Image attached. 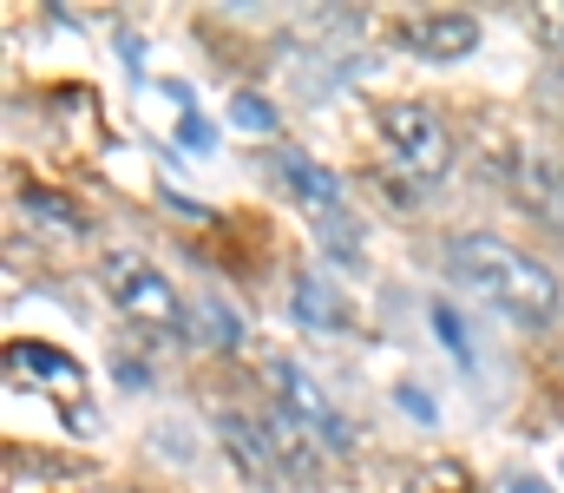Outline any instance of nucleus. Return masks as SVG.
Returning <instances> with one entry per match:
<instances>
[{"mask_svg":"<svg viewBox=\"0 0 564 493\" xmlns=\"http://www.w3.org/2000/svg\"><path fill=\"white\" fill-rule=\"evenodd\" d=\"M177 139H184L191 152H210V146H217V132H210V126H204L197 112H184V119H177Z\"/></svg>","mask_w":564,"mask_h":493,"instance_id":"13","label":"nucleus"},{"mask_svg":"<svg viewBox=\"0 0 564 493\" xmlns=\"http://www.w3.org/2000/svg\"><path fill=\"white\" fill-rule=\"evenodd\" d=\"M446 270H453V283H459L466 297H479V303L499 310L506 323L545 329L558 317V277H552L532 250H519V244H506V237H492V231L453 237V244H446Z\"/></svg>","mask_w":564,"mask_h":493,"instance_id":"1","label":"nucleus"},{"mask_svg":"<svg viewBox=\"0 0 564 493\" xmlns=\"http://www.w3.org/2000/svg\"><path fill=\"white\" fill-rule=\"evenodd\" d=\"M512 191H519V204H525L539 224H558L564 231V159L525 152V159L512 164Z\"/></svg>","mask_w":564,"mask_h":493,"instance_id":"8","label":"nucleus"},{"mask_svg":"<svg viewBox=\"0 0 564 493\" xmlns=\"http://www.w3.org/2000/svg\"><path fill=\"white\" fill-rule=\"evenodd\" d=\"M230 119H237L243 132H276V112H270V99H257V93H237V99H230Z\"/></svg>","mask_w":564,"mask_h":493,"instance_id":"12","label":"nucleus"},{"mask_svg":"<svg viewBox=\"0 0 564 493\" xmlns=\"http://www.w3.org/2000/svg\"><path fill=\"white\" fill-rule=\"evenodd\" d=\"M99 493H119V487H99Z\"/></svg>","mask_w":564,"mask_h":493,"instance_id":"17","label":"nucleus"},{"mask_svg":"<svg viewBox=\"0 0 564 493\" xmlns=\"http://www.w3.org/2000/svg\"><path fill=\"white\" fill-rule=\"evenodd\" d=\"M276 178L289 184V197L302 204V217L315 224L322 250L341 257V264H355V257H361V224H355V211H348V197H341V178L322 171L315 159H302V152L276 159Z\"/></svg>","mask_w":564,"mask_h":493,"instance_id":"3","label":"nucleus"},{"mask_svg":"<svg viewBox=\"0 0 564 493\" xmlns=\"http://www.w3.org/2000/svg\"><path fill=\"white\" fill-rule=\"evenodd\" d=\"M408 493H473V481H466L459 461H426L421 474L408 481Z\"/></svg>","mask_w":564,"mask_h":493,"instance_id":"11","label":"nucleus"},{"mask_svg":"<svg viewBox=\"0 0 564 493\" xmlns=\"http://www.w3.org/2000/svg\"><path fill=\"white\" fill-rule=\"evenodd\" d=\"M492 493H552V481H539V474H499Z\"/></svg>","mask_w":564,"mask_h":493,"instance_id":"16","label":"nucleus"},{"mask_svg":"<svg viewBox=\"0 0 564 493\" xmlns=\"http://www.w3.org/2000/svg\"><path fill=\"white\" fill-rule=\"evenodd\" d=\"M217 441H224V454L243 468V481H250V487H289V461H282L270 421L224 408V415H217Z\"/></svg>","mask_w":564,"mask_h":493,"instance_id":"6","label":"nucleus"},{"mask_svg":"<svg viewBox=\"0 0 564 493\" xmlns=\"http://www.w3.org/2000/svg\"><path fill=\"white\" fill-rule=\"evenodd\" d=\"M381 139H388L394 164H401L414 184H440V178L453 171V139H446L440 112H433V106H421V99L388 106V112H381Z\"/></svg>","mask_w":564,"mask_h":493,"instance_id":"4","label":"nucleus"},{"mask_svg":"<svg viewBox=\"0 0 564 493\" xmlns=\"http://www.w3.org/2000/svg\"><path fill=\"white\" fill-rule=\"evenodd\" d=\"M204 317H210V335H217V342H243V323H230L224 303H204Z\"/></svg>","mask_w":564,"mask_h":493,"instance_id":"15","label":"nucleus"},{"mask_svg":"<svg viewBox=\"0 0 564 493\" xmlns=\"http://www.w3.org/2000/svg\"><path fill=\"white\" fill-rule=\"evenodd\" d=\"M401 40L421 53V60H466L473 46H479V20L473 13H421V20H408L401 26Z\"/></svg>","mask_w":564,"mask_h":493,"instance_id":"9","label":"nucleus"},{"mask_svg":"<svg viewBox=\"0 0 564 493\" xmlns=\"http://www.w3.org/2000/svg\"><path fill=\"white\" fill-rule=\"evenodd\" d=\"M532 20H539V33L552 40V53H564V0H558V7H539Z\"/></svg>","mask_w":564,"mask_h":493,"instance_id":"14","label":"nucleus"},{"mask_svg":"<svg viewBox=\"0 0 564 493\" xmlns=\"http://www.w3.org/2000/svg\"><path fill=\"white\" fill-rule=\"evenodd\" d=\"M289 317L308 329V335H341L348 329V303H341V290L322 270H302L295 290H289Z\"/></svg>","mask_w":564,"mask_h":493,"instance_id":"10","label":"nucleus"},{"mask_svg":"<svg viewBox=\"0 0 564 493\" xmlns=\"http://www.w3.org/2000/svg\"><path fill=\"white\" fill-rule=\"evenodd\" d=\"M7 368H13L20 388H40V395L66 401L73 415L86 408V375H79L73 355H59V349H46V342H13V349H7Z\"/></svg>","mask_w":564,"mask_h":493,"instance_id":"7","label":"nucleus"},{"mask_svg":"<svg viewBox=\"0 0 564 493\" xmlns=\"http://www.w3.org/2000/svg\"><path fill=\"white\" fill-rule=\"evenodd\" d=\"M558 474H564V461H558Z\"/></svg>","mask_w":564,"mask_h":493,"instance_id":"18","label":"nucleus"},{"mask_svg":"<svg viewBox=\"0 0 564 493\" xmlns=\"http://www.w3.org/2000/svg\"><path fill=\"white\" fill-rule=\"evenodd\" d=\"M99 290L119 303V317L126 323L151 329V335H171V342H184L191 335V317H184V297L171 290V277L164 270H151L139 250H106L99 257Z\"/></svg>","mask_w":564,"mask_h":493,"instance_id":"2","label":"nucleus"},{"mask_svg":"<svg viewBox=\"0 0 564 493\" xmlns=\"http://www.w3.org/2000/svg\"><path fill=\"white\" fill-rule=\"evenodd\" d=\"M263 375H270V401H276L282 415H289V421L322 448V454H348V448H355V435H348L341 408L322 395V382H315L308 368H295V362H270Z\"/></svg>","mask_w":564,"mask_h":493,"instance_id":"5","label":"nucleus"}]
</instances>
